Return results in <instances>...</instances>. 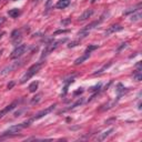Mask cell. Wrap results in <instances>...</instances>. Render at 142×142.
<instances>
[{
  "instance_id": "obj_1",
  "label": "cell",
  "mask_w": 142,
  "mask_h": 142,
  "mask_svg": "<svg viewBox=\"0 0 142 142\" xmlns=\"http://www.w3.org/2000/svg\"><path fill=\"white\" fill-rule=\"evenodd\" d=\"M32 120H29L27 122H24V123H20V124H17V126H12L10 127L8 130H6V131L2 133V135L0 138H7V137H14V135H17L18 133L21 131L24 128H27V127L30 124V122Z\"/></svg>"
},
{
  "instance_id": "obj_2",
  "label": "cell",
  "mask_w": 142,
  "mask_h": 142,
  "mask_svg": "<svg viewBox=\"0 0 142 142\" xmlns=\"http://www.w3.org/2000/svg\"><path fill=\"white\" fill-rule=\"evenodd\" d=\"M41 67H42V62H37V63H34V65H32L30 68L28 69V71L26 72L25 76L21 78V80H20V83L27 82V81L30 79V78H32L34 74H36L37 72H38L40 69H41Z\"/></svg>"
},
{
  "instance_id": "obj_3",
  "label": "cell",
  "mask_w": 142,
  "mask_h": 142,
  "mask_svg": "<svg viewBox=\"0 0 142 142\" xmlns=\"http://www.w3.org/2000/svg\"><path fill=\"white\" fill-rule=\"evenodd\" d=\"M66 41H67V39H62V40H59V41H56V42L51 41L50 43H48V45L46 46V48L43 49V51H42L41 59L46 58V57L48 56V54H50L51 52L54 50V49H57V48H58V46H59L60 43H63V42H66Z\"/></svg>"
},
{
  "instance_id": "obj_4",
  "label": "cell",
  "mask_w": 142,
  "mask_h": 142,
  "mask_svg": "<svg viewBox=\"0 0 142 142\" xmlns=\"http://www.w3.org/2000/svg\"><path fill=\"white\" fill-rule=\"evenodd\" d=\"M27 49H28V47L26 45H20V46H18V47H16V49L12 51V53L10 54V58H11V59H17V58L21 57L22 54H24L25 52L27 51Z\"/></svg>"
},
{
  "instance_id": "obj_5",
  "label": "cell",
  "mask_w": 142,
  "mask_h": 142,
  "mask_svg": "<svg viewBox=\"0 0 142 142\" xmlns=\"http://www.w3.org/2000/svg\"><path fill=\"white\" fill-rule=\"evenodd\" d=\"M56 104H53V106H50L49 107V108H47V109H45V110H41V111L40 112H38V113H37L36 115H34V117L31 119V120H38V119H40V118H42V117H45V115H47L48 113H50L51 111H53L54 110V108H56Z\"/></svg>"
},
{
  "instance_id": "obj_6",
  "label": "cell",
  "mask_w": 142,
  "mask_h": 142,
  "mask_svg": "<svg viewBox=\"0 0 142 142\" xmlns=\"http://www.w3.org/2000/svg\"><path fill=\"white\" fill-rule=\"evenodd\" d=\"M122 29H123V27H121V26L113 25V26H111V27H109L108 30H106L104 34H106V36H109V34H111V33H114V32H118V31H121Z\"/></svg>"
},
{
  "instance_id": "obj_7",
  "label": "cell",
  "mask_w": 142,
  "mask_h": 142,
  "mask_svg": "<svg viewBox=\"0 0 142 142\" xmlns=\"http://www.w3.org/2000/svg\"><path fill=\"white\" fill-rule=\"evenodd\" d=\"M17 104H18V102H17V101H14V102H12L11 104H9L8 107H6V108H5L4 110H1V111H0V118H2L6 113H8L9 111H11V110H13V109L17 107Z\"/></svg>"
},
{
  "instance_id": "obj_8",
  "label": "cell",
  "mask_w": 142,
  "mask_h": 142,
  "mask_svg": "<svg viewBox=\"0 0 142 142\" xmlns=\"http://www.w3.org/2000/svg\"><path fill=\"white\" fill-rule=\"evenodd\" d=\"M11 39H12L13 43H18L21 40V31L20 30H14L11 33Z\"/></svg>"
},
{
  "instance_id": "obj_9",
  "label": "cell",
  "mask_w": 142,
  "mask_h": 142,
  "mask_svg": "<svg viewBox=\"0 0 142 142\" xmlns=\"http://www.w3.org/2000/svg\"><path fill=\"white\" fill-rule=\"evenodd\" d=\"M93 14V10L92 9H89V10H86L85 12H83L82 14L80 16V18H79V21H85V20L87 19H89L90 17Z\"/></svg>"
},
{
  "instance_id": "obj_10",
  "label": "cell",
  "mask_w": 142,
  "mask_h": 142,
  "mask_svg": "<svg viewBox=\"0 0 142 142\" xmlns=\"http://www.w3.org/2000/svg\"><path fill=\"white\" fill-rule=\"evenodd\" d=\"M89 57H90V53L86 51L85 53L82 54V56H81V57H79V58H78V59L76 60V61H74V65H76V66H78V65H81V63H82V62H85V61H86L87 59H88Z\"/></svg>"
},
{
  "instance_id": "obj_11",
  "label": "cell",
  "mask_w": 142,
  "mask_h": 142,
  "mask_svg": "<svg viewBox=\"0 0 142 142\" xmlns=\"http://www.w3.org/2000/svg\"><path fill=\"white\" fill-rule=\"evenodd\" d=\"M69 4H70V0H59L56 7L58 9H65L69 6Z\"/></svg>"
},
{
  "instance_id": "obj_12",
  "label": "cell",
  "mask_w": 142,
  "mask_h": 142,
  "mask_svg": "<svg viewBox=\"0 0 142 142\" xmlns=\"http://www.w3.org/2000/svg\"><path fill=\"white\" fill-rule=\"evenodd\" d=\"M133 78L135 81H140L142 79V73H141V69H140V63H138V70H135L133 72Z\"/></svg>"
},
{
  "instance_id": "obj_13",
  "label": "cell",
  "mask_w": 142,
  "mask_h": 142,
  "mask_svg": "<svg viewBox=\"0 0 142 142\" xmlns=\"http://www.w3.org/2000/svg\"><path fill=\"white\" fill-rule=\"evenodd\" d=\"M20 10L19 9H11L8 11V14L11 17V18H18V17L20 16Z\"/></svg>"
},
{
  "instance_id": "obj_14",
  "label": "cell",
  "mask_w": 142,
  "mask_h": 142,
  "mask_svg": "<svg viewBox=\"0 0 142 142\" xmlns=\"http://www.w3.org/2000/svg\"><path fill=\"white\" fill-rule=\"evenodd\" d=\"M112 132H113V129H109L108 131H104V132L102 133V134H101V135H99V138H98V140H99V141H102V140H104V139H106V138H108V137H109L110 134H111Z\"/></svg>"
},
{
  "instance_id": "obj_15",
  "label": "cell",
  "mask_w": 142,
  "mask_h": 142,
  "mask_svg": "<svg viewBox=\"0 0 142 142\" xmlns=\"http://www.w3.org/2000/svg\"><path fill=\"white\" fill-rule=\"evenodd\" d=\"M41 97H42V94L41 93H38V94H36L34 97L31 99L30 101V103L32 104V106H34V104H37V103H39V101L41 100Z\"/></svg>"
},
{
  "instance_id": "obj_16",
  "label": "cell",
  "mask_w": 142,
  "mask_h": 142,
  "mask_svg": "<svg viewBox=\"0 0 142 142\" xmlns=\"http://www.w3.org/2000/svg\"><path fill=\"white\" fill-rule=\"evenodd\" d=\"M141 17H142V14H141V12L140 11H134L133 12V14L131 16V21H139V20L141 19Z\"/></svg>"
},
{
  "instance_id": "obj_17",
  "label": "cell",
  "mask_w": 142,
  "mask_h": 142,
  "mask_svg": "<svg viewBox=\"0 0 142 142\" xmlns=\"http://www.w3.org/2000/svg\"><path fill=\"white\" fill-rule=\"evenodd\" d=\"M38 87H39V82H38V81H33V82L29 86V91H30V92H36L37 89H38Z\"/></svg>"
},
{
  "instance_id": "obj_18",
  "label": "cell",
  "mask_w": 142,
  "mask_h": 142,
  "mask_svg": "<svg viewBox=\"0 0 142 142\" xmlns=\"http://www.w3.org/2000/svg\"><path fill=\"white\" fill-rule=\"evenodd\" d=\"M127 91H128V90H127V89L124 88V87H123L122 85H121V83H119V85L117 86V92H118V93H119V97H120L121 94L126 93Z\"/></svg>"
},
{
  "instance_id": "obj_19",
  "label": "cell",
  "mask_w": 142,
  "mask_h": 142,
  "mask_svg": "<svg viewBox=\"0 0 142 142\" xmlns=\"http://www.w3.org/2000/svg\"><path fill=\"white\" fill-rule=\"evenodd\" d=\"M111 65H112V62H109L108 65H104V66L102 67V68L100 69V70H98L97 72H94L93 74H94V76H98V74H101V73H103V71H104V70H107V69H108V68H109V67L111 66Z\"/></svg>"
},
{
  "instance_id": "obj_20",
  "label": "cell",
  "mask_w": 142,
  "mask_h": 142,
  "mask_svg": "<svg viewBox=\"0 0 142 142\" xmlns=\"http://www.w3.org/2000/svg\"><path fill=\"white\" fill-rule=\"evenodd\" d=\"M89 34V31L88 30H86L85 28L82 29V30H80L79 31V33H78V36H79V38H86L87 36Z\"/></svg>"
},
{
  "instance_id": "obj_21",
  "label": "cell",
  "mask_w": 142,
  "mask_h": 142,
  "mask_svg": "<svg viewBox=\"0 0 142 142\" xmlns=\"http://www.w3.org/2000/svg\"><path fill=\"white\" fill-rule=\"evenodd\" d=\"M69 30L68 29H60V30H57L53 32V36H58V34H62V33H68Z\"/></svg>"
},
{
  "instance_id": "obj_22",
  "label": "cell",
  "mask_w": 142,
  "mask_h": 142,
  "mask_svg": "<svg viewBox=\"0 0 142 142\" xmlns=\"http://www.w3.org/2000/svg\"><path fill=\"white\" fill-rule=\"evenodd\" d=\"M82 102H83V100H82V99H79L78 101H76V102L72 104V106L70 107V109H74V108H77L78 106H81V104H82Z\"/></svg>"
},
{
  "instance_id": "obj_23",
  "label": "cell",
  "mask_w": 142,
  "mask_h": 142,
  "mask_svg": "<svg viewBox=\"0 0 142 142\" xmlns=\"http://www.w3.org/2000/svg\"><path fill=\"white\" fill-rule=\"evenodd\" d=\"M98 48V46H94V45H92V46H89L88 48H87V52H89V53H90L91 51H93V50H95V49Z\"/></svg>"
},
{
  "instance_id": "obj_24",
  "label": "cell",
  "mask_w": 142,
  "mask_h": 142,
  "mask_svg": "<svg viewBox=\"0 0 142 142\" xmlns=\"http://www.w3.org/2000/svg\"><path fill=\"white\" fill-rule=\"evenodd\" d=\"M74 77H76V76H72V77H70V78H68V79H67V80H65L66 86H69V83H72V82H73Z\"/></svg>"
},
{
  "instance_id": "obj_25",
  "label": "cell",
  "mask_w": 142,
  "mask_h": 142,
  "mask_svg": "<svg viewBox=\"0 0 142 142\" xmlns=\"http://www.w3.org/2000/svg\"><path fill=\"white\" fill-rule=\"evenodd\" d=\"M100 88H101V83H99V85H97V86H94V87H92V88H90V91H91V92L99 91Z\"/></svg>"
},
{
  "instance_id": "obj_26",
  "label": "cell",
  "mask_w": 142,
  "mask_h": 142,
  "mask_svg": "<svg viewBox=\"0 0 142 142\" xmlns=\"http://www.w3.org/2000/svg\"><path fill=\"white\" fill-rule=\"evenodd\" d=\"M127 46H128V43H127V42H124V43H122V45H121L120 47H119V48L117 49V52H120L121 50H122V49H124V48H127Z\"/></svg>"
},
{
  "instance_id": "obj_27",
  "label": "cell",
  "mask_w": 142,
  "mask_h": 142,
  "mask_svg": "<svg viewBox=\"0 0 142 142\" xmlns=\"http://www.w3.org/2000/svg\"><path fill=\"white\" fill-rule=\"evenodd\" d=\"M79 45V41H72L70 42V45H68V47L69 48H73V47H76V46Z\"/></svg>"
},
{
  "instance_id": "obj_28",
  "label": "cell",
  "mask_w": 142,
  "mask_h": 142,
  "mask_svg": "<svg viewBox=\"0 0 142 142\" xmlns=\"http://www.w3.org/2000/svg\"><path fill=\"white\" fill-rule=\"evenodd\" d=\"M70 21H71V19H70V18L65 19V20H62V21H61V25H63V26H65V25H68Z\"/></svg>"
},
{
  "instance_id": "obj_29",
  "label": "cell",
  "mask_w": 142,
  "mask_h": 142,
  "mask_svg": "<svg viewBox=\"0 0 142 142\" xmlns=\"http://www.w3.org/2000/svg\"><path fill=\"white\" fill-rule=\"evenodd\" d=\"M83 92V90H82V88H80L79 90H77L76 92H74V95H78V94H81Z\"/></svg>"
},
{
  "instance_id": "obj_30",
  "label": "cell",
  "mask_w": 142,
  "mask_h": 142,
  "mask_svg": "<svg viewBox=\"0 0 142 142\" xmlns=\"http://www.w3.org/2000/svg\"><path fill=\"white\" fill-rule=\"evenodd\" d=\"M13 86H14V81H11L9 85H8V89H12Z\"/></svg>"
},
{
  "instance_id": "obj_31",
  "label": "cell",
  "mask_w": 142,
  "mask_h": 142,
  "mask_svg": "<svg viewBox=\"0 0 142 142\" xmlns=\"http://www.w3.org/2000/svg\"><path fill=\"white\" fill-rule=\"evenodd\" d=\"M25 110H20V111H18V112H16V113H14V115H16V117H20V114L22 113V112H24Z\"/></svg>"
},
{
  "instance_id": "obj_32",
  "label": "cell",
  "mask_w": 142,
  "mask_h": 142,
  "mask_svg": "<svg viewBox=\"0 0 142 142\" xmlns=\"http://www.w3.org/2000/svg\"><path fill=\"white\" fill-rule=\"evenodd\" d=\"M5 18H4V17H0V26H1L2 24H4V22H5Z\"/></svg>"
},
{
  "instance_id": "obj_33",
  "label": "cell",
  "mask_w": 142,
  "mask_h": 142,
  "mask_svg": "<svg viewBox=\"0 0 142 142\" xmlns=\"http://www.w3.org/2000/svg\"><path fill=\"white\" fill-rule=\"evenodd\" d=\"M4 34H5V32H1V33H0V39H1V37L4 36Z\"/></svg>"
},
{
  "instance_id": "obj_34",
  "label": "cell",
  "mask_w": 142,
  "mask_h": 142,
  "mask_svg": "<svg viewBox=\"0 0 142 142\" xmlns=\"http://www.w3.org/2000/svg\"><path fill=\"white\" fill-rule=\"evenodd\" d=\"M95 1H97V0H91V2H92V4H94Z\"/></svg>"
},
{
  "instance_id": "obj_35",
  "label": "cell",
  "mask_w": 142,
  "mask_h": 142,
  "mask_svg": "<svg viewBox=\"0 0 142 142\" xmlns=\"http://www.w3.org/2000/svg\"><path fill=\"white\" fill-rule=\"evenodd\" d=\"M1 52H2V50H0V54H1Z\"/></svg>"
}]
</instances>
